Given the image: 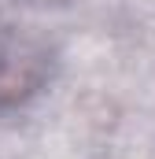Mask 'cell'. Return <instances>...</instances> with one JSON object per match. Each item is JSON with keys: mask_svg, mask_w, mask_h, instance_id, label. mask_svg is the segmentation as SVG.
I'll use <instances>...</instances> for the list:
<instances>
[{"mask_svg": "<svg viewBox=\"0 0 155 159\" xmlns=\"http://www.w3.org/2000/svg\"><path fill=\"white\" fill-rule=\"evenodd\" d=\"M26 89H30V78L19 63H0V104L19 100Z\"/></svg>", "mask_w": 155, "mask_h": 159, "instance_id": "1", "label": "cell"}]
</instances>
